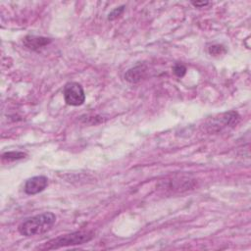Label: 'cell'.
<instances>
[{
	"mask_svg": "<svg viewBox=\"0 0 251 251\" xmlns=\"http://www.w3.org/2000/svg\"><path fill=\"white\" fill-rule=\"evenodd\" d=\"M56 222V216L51 212H45L27 219L20 224L18 230L22 235H40L48 232Z\"/></svg>",
	"mask_w": 251,
	"mask_h": 251,
	"instance_id": "cell-1",
	"label": "cell"
},
{
	"mask_svg": "<svg viewBox=\"0 0 251 251\" xmlns=\"http://www.w3.org/2000/svg\"><path fill=\"white\" fill-rule=\"evenodd\" d=\"M94 236V233L92 232H87V231H81V232H75L72 233L60 235L54 239H51L50 241L46 242L44 248L45 249H56L64 246H70V245H80L84 244L86 242H89L91 240Z\"/></svg>",
	"mask_w": 251,
	"mask_h": 251,
	"instance_id": "cell-2",
	"label": "cell"
},
{
	"mask_svg": "<svg viewBox=\"0 0 251 251\" xmlns=\"http://www.w3.org/2000/svg\"><path fill=\"white\" fill-rule=\"evenodd\" d=\"M63 94H64L65 102L71 106H81L86 101L85 90L78 83H68L64 88Z\"/></svg>",
	"mask_w": 251,
	"mask_h": 251,
	"instance_id": "cell-3",
	"label": "cell"
},
{
	"mask_svg": "<svg viewBox=\"0 0 251 251\" xmlns=\"http://www.w3.org/2000/svg\"><path fill=\"white\" fill-rule=\"evenodd\" d=\"M239 120V116L236 112H229L219 115L217 118H214L210 124H208V127L211 128L212 132H219L223 128L230 127V126L236 125Z\"/></svg>",
	"mask_w": 251,
	"mask_h": 251,
	"instance_id": "cell-4",
	"label": "cell"
},
{
	"mask_svg": "<svg viewBox=\"0 0 251 251\" xmlns=\"http://www.w3.org/2000/svg\"><path fill=\"white\" fill-rule=\"evenodd\" d=\"M48 184V179L44 176H36L29 179L25 183V193L30 196L37 195L44 191Z\"/></svg>",
	"mask_w": 251,
	"mask_h": 251,
	"instance_id": "cell-5",
	"label": "cell"
},
{
	"mask_svg": "<svg viewBox=\"0 0 251 251\" xmlns=\"http://www.w3.org/2000/svg\"><path fill=\"white\" fill-rule=\"evenodd\" d=\"M24 44L32 49V50H38L43 48L44 46L48 45L51 42L50 38L43 37V36H28L23 40Z\"/></svg>",
	"mask_w": 251,
	"mask_h": 251,
	"instance_id": "cell-6",
	"label": "cell"
},
{
	"mask_svg": "<svg viewBox=\"0 0 251 251\" xmlns=\"http://www.w3.org/2000/svg\"><path fill=\"white\" fill-rule=\"evenodd\" d=\"M146 67L144 65H138L130 69L125 74V79L131 84H137L141 82L146 75Z\"/></svg>",
	"mask_w": 251,
	"mask_h": 251,
	"instance_id": "cell-7",
	"label": "cell"
},
{
	"mask_svg": "<svg viewBox=\"0 0 251 251\" xmlns=\"http://www.w3.org/2000/svg\"><path fill=\"white\" fill-rule=\"evenodd\" d=\"M26 156H27V154L24 152H21V151H9L2 155V160L11 162V161L24 159Z\"/></svg>",
	"mask_w": 251,
	"mask_h": 251,
	"instance_id": "cell-8",
	"label": "cell"
},
{
	"mask_svg": "<svg viewBox=\"0 0 251 251\" xmlns=\"http://www.w3.org/2000/svg\"><path fill=\"white\" fill-rule=\"evenodd\" d=\"M209 53L212 54V55H214V56L221 55V54L226 53V48H225L223 45H220V44L211 45V46L209 47Z\"/></svg>",
	"mask_w": 251,
	"mask_h": 251,
	"instance_id": "cell-9",
	"label": "cell"
},
{
	"mask_svg": "<svg viewBox=\"0 0 251 251\" xmlns=\"http://www.w3.org/2000/svg\"><path fill=\"white\" fill-rule=\"evenodd\" d=\"M173 71H174V73H175V75L177 77L182 78L185 75V73H186V68L183 65H181V64H177L173 68Z\"/></svg>",
	"mask_w": 251,
	"mask_h": 251,
	"instance_id": "cell-10",
	"label": "cell"
},
{
	"mask_svg": "<svg viewBox=\"0 0 251 251\" xmlns=\"http://www.w3.org/2000/svg\"><path fill=\"white\" fill-rule=\"evenodd\" d=\"M124 10H125V6H121V7H119V8L114 9V10L109 14L108 20L113 21V20L117 19L119 16H121V15H122V13L124 12Z\"/></svg>",
	"mask_w": 251,
	"mask_h": 251,
	"instance_id": "cell-11",
	"label": "cell"
},
{
	"mask_svg": "<svg viewBox=\"0 0 251 251\" xmlns=\"http://www.w3.org/2000/svg\"><path fill=\"white\" fill-rule=\"evenodd\" d=\"M208 2H193V5H195L196 7H203L208 5Z\"/></svg>",
	"mask_w": 251,
	"mask_h": 251,
	"instance_id": "cell-12",
	"label": "cell"
}]
</instances>
